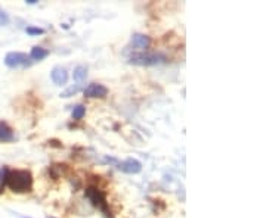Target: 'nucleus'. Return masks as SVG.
Instances as JSON below:
<instances>
[{"mask_svg":"<svg viewBox=\"0 0 266 218\" xmlns=\"http://www.w3.org/2000/svg\"><path fill=\"white\" fill-rule=\"evenodd\" d=\"M26 31H27V34H30V35H38V34H43L44 30L38 28V27H27Z\"/></svg>","mask_w":266,"mask_h":218,"instance_id":"obj_14","label":"nucleus"},{"mask_svg":"<svg viewBox=\"0 0 266 218\" xmlns=\"http://www.w3.org/2000/svg\"><path fill=\"white\" fill-rule=\"evenodd\" d=\"M151 44V38L145 34H133L132 40H130V44L128 46V50L126 52H144L150 47Z\"/></svg>","mask_w":266,"mask_h":218,"instance_id":"obj_5","label":"nucleus"},{"mask_svg":"<svg viewBox=\"0 0 266 218\" xmlns=\"http://www.w3.org/2000/svg\"><path fill=\"white\" fill-rule=\"evenodd\" d=\"M2 192H3V187H0V193H2Z\"/></svg>","mask_w":266,"mask_h":218,"instance_id":"obj_16","label":"nucleus"},{"mask_svg":"<svg viewBox=\"0 0 266 218\" xmlns=\"http://www.w3.org/2000/svg\"><path fill=\"white\" fill-rule=\"evenodd\" d=\"M86 77H88V68L84 66V65H78V66H76L74 68V72H72V78L80 84V83H83L84 80H86Z\"/></svg>","mask_w":266,"mask_h":218,"instance_id":"obj_10","label":"nucleus"},{"mask_svg":"<svg viewBox=\"0 0 266 218\" xmlns=\"http://www.w3.org/2000/svg\"><path fill=\"white\" fill-rule=\"evenodd\" d=\"M86 198L92 202L94 207H96L100 211H102L106 217H110V210H108V202L105 198V193L100 187L90 186L86 189Z\"/></svg>","mask_w":266,"mask_h":218,"instance_id":"obj_2","label":"nucleus"},{"mask_svg":"<svg viewBox=\"0 0 266 218\" xmlns=\"http://www.w3.org/2000/svg\"><path fill=\"white\" fill-rule=\"evenodd\" d=\"M86 114V108L83 105H77L74 109H72V120H82Z\"/></svg>","mask_w":266,"mask_h":218,"instance_id":"obj_12","label":"nucleus"},{"mask_svg":"<svg viewBox=\"0 0 266 218\" xmlns=\"http://www.w3.org/2000/svg\"><path fill=\"white\" fill-rule=\"evenodd\" d=\"M8 22H9L8 15H6V13H3V12L0 10V25H6Z\"/></svg>","mask_w":266,"mask_h":218,"instance_id":"obj_15","label":"nucleus"},{"mask_svg":"<svg viewBox=\"0 0 266 218\" xmlns=\"http://www.w3.org/2000/svg\"><path fill=\"white\" fill-rule=\"evenodd\" d=\"M118 170L126 173V174H138L142 170V164L139 161L133 159V158H129V159L118 164Z\"/></svg>","mask_w":266,"mask_h":218,"instance_id":"obj_7","label":"nucleus"},{"mask_svg":"<svg viewBox=\"0 0 266 218\" xmlns=\"http://www.w3.org/2000/svg\"><path fill=\"white\" fill-rule=\"evenodd\" d=\"M106 94H108V89L100 83H92L84 89V96L89 97V99H96V97L104 99Z\"/></svg>","mask_w":266,"mask_h":218,"instance_id":"obj_6","label":"nucleus"},{"mask_svg":"<svg viewBox=\"0 0 266 218\" xmlns=\"http://www.w3.org/2000/svg\"><path fill=\"white\" fill-rule=\"evenodd\" d=\"M48 55H49V50H46V49H43L40 46H34L33 49H32V53H30V59H33V61H43Z\"/></svg>","mask_w":266,"mask_h":218,"instance_id":"obj_11","label":"nucleus"},{"mask_svg":"<svg viewBox=\"0 0 266 218\" xmlns=\"http://www.w3.org/2000/svg\"><path fill=\"white\" fill-rule=\"evenodd\" d=\"M4 185L15 193H27L33 189V174L28 170H9Z\"/></svg>","mask_w":266,"mask_h":218,"instance_id":"obj_1","label":"nucleus"},{"mask_svg":"<svg viewBox=\"0 0 266 218\" xmlns=\"http://www.w3.org/2000/svg\"><path fill=\"white\" fill-rule=\"evenodd\" d=\"M4 63L9 68H27L32 66V59L26 53L21 52H10L4 56Z\"/></svg>","mask_w":266,"mask_h":218,"instance_id":"obj_4","label":"nucleus"},{"mask_svg":"<svg viewBox=\"0 0 266 218\" xmlns=\"http://www.w3.org/2000/svg\"><path fill=\"white\" fill-rule=\"evenodd\" d=\"M129 62L140 66H152L166 62V56L162 53H133L129 58Z\"/></svg>","mask_w":266,"mask_h":218,"instance_id":"obj_3","label":"nucleus"},{"mask_svg":"<svg viewBox=\"0 0 266 218\" xmlns=\"http://www.w3.org/2000/svg\"><path fill=\"white\" fill-rule=\"evenodd\" d=\"M15 140V134L14 130L3 121H0V142L6 143V142H12Z\"/></svg>","mask_w":266,"mask_h":218,"instance_id":"obj_9","label":"nucleus"},{"mask_svg":"<svg viewBox=\"0 0 266 218\" xmlns=\"http://www.w3.org/2000/svg\"><path fill=\"white\" fill-rule=\"evenodd\" d=\"M50 78L56 86H64L68 81V72L62 66H55L50 72Z\"/></svg>","mask_w":266,"mask_h":218,"instance_id":"obj_8","label":"nucleus"},{"mask_svg":"<svg viewBox=\"0 0 266 218\" xmlns=\"http://www.w3.org/2000/svg\"><path fill=\"white\" fill-rule=\"evenodd\" d=\"M80 84H76V86H72V87H70L68 90H66L64 93H61V97H70V96H72V94L78 93L80 92Z\"/></svg>","mask_w":266,"mask_h":218,"instance_id":"obj_13","label":"nucleus"}]
</instances>
